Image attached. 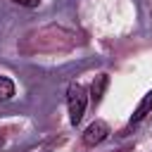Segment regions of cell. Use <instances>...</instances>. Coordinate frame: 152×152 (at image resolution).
<instances>
[{
    "mask_svg": "<svg viewBox=\"0 0 152 152\" xmlns=\"http://www.w3.org/2000/svg\"><path fill=\"white\" fill-rule=\"evenodd\" d=\"M66 102H69V121L76 126L83 119V114H86V104H88L86 88L81 83H71L69 86V93H66Z\"/></svg>",
    "mask_w": 152,
    "mask_h": 152,
    "instance_id": "cell-1",
    "label": "cell"
},
{
    "mask_svg": "<svg viewBox=\"0 0 152 152\" xmlns=\"http://www.w3.org/2000/svg\"><path fill=\"white\" fill-rule=\"evenodd\" d=\"M109 135V126L104 124V121H93L88 128H86V133H83V142L86 145H97V142H102L104 138Z\"/></svg>",
    "mask_w": 152,
    "mask_h": 152,
    "instance_id": "cell-2",
    "label": "cell"
},
{
    "mask_svg": "<svg viewBox=\"0 0 152 152\" xmlns=\"http://www.w3.org/2000/svg\"><path fill=\"white\" fill-rule=\"evenodd\" d=\"M152 112V90L150 93H145V97L140 100V104H138V109L133 112V116H131V124H138V121H142L147 114Z\"/></svg>",
    "mask_w": 152,
    "mask_h": 152,
    "instance_id": "cell-3",
    "label": "cell"
},
{
    "mask_svg": "<svg viewBox=\"0 0 152 152\" xmlns=\"http://www.w3.org/2000/svg\"><path fill=\"white\" fill-rule=\"evenodd\" d=\"M107 83H109V76H107V74H100V76L95 78V83H93V88H90V97H93V102H100V97H102Z\"/></svg>",
    "mask_w": 152,
    "mask_h": 152,
    "instance_id": "cell-4",
    "label": "cell"
},
{
    "mask_svg": "<svg viewBox=\"0 0 152 152\" xmlns=\"http://www.w3.org/2000/svg\"><path fill=\"white\" fill-rule=\"evenodd\" d=\"M14 97V83L7 76H0V102H7Z\"/></svg>",
    "mask_w": 152,
    "mask_h": 152,
    "instance_id": "cell-5",
    "label": "cell"
},
{
    "mask_svg": "<svg viewBox=\"0 0 152 152\" xmlns=\"http://www.w3.org/2000/svg\"><path fill=\"white\" fill-rule=\"evenodd\" d=\"M12 2H17V5H21V7H38L40 0H12Z\"/></svg>",
    "mask_w": 152,
    "mask_h": 152,
    "instance_id": "cell-6",
    "label": "cell"
},
{
    "mask_svg": "<svg viewBox=\"0 0 152 152\" xmlns=\"http://www.w3.org/2000/svg\"><path fill=\"white\" fill-rule=\"evenodd\" d=\"M0 147H2V138H0Z\"/></svg>",
    "mask_w": 152,
    "mask_h": 152,
    "instance_id": "cell-7",
    "label": "cell"
}]
</instances>
